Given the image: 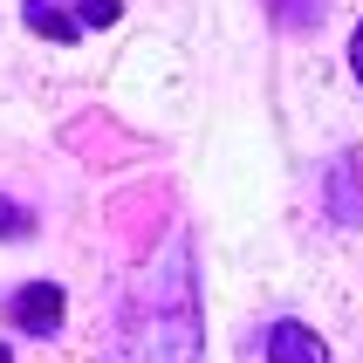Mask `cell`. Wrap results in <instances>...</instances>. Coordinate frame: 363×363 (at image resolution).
Wrapping results in <instances>:
<instances>
[{
  "label": "cell",
  "mask_w": 363,
  "mask_h": 363,
  "mask_svg": "<svg viewBox=\"0 0 363 363\" xmlns=\"http://www.w3.org/2000/svg\"><path fill=\"white\" fill-rule=\"evenodd\" d=\"M110 363H199V288L185 233H172V247L130 281L110 323Z\"/></svg>",
  "instance_id": "6da1fadb"
},
{
  "label": "cell",
  "mask_w": 363,
  "mask_h": 363,
  "mask_svg": "<svg viewBox=\"0 0 363 363\" xmlns=\"http://www.w3.org/2000/svg\"><path fill=\"white\" fill-rule=\"evenodd\" d=\"M7 315H14L28 336H62V281H28L7 302Z\"/></svg>",
  "instance_id": "7a4b0ae2"
},
{
  "label": "cell",
  "mask_w": 363,
  "mask_h": 363,
  "mask_svg": "<svg viewBox=\"0 0 363 363\" xmlns=\"http://www.w3.org/2000/svg\"><path fill=\"white\" fill-rule=\"evenodd\" d=\"M267 363H329V343H323L308 323L281 315V323L267 329Z\"/></svg>",
  "instance_id": "3957f363"
},
{
  "label": "cell",
  "mask_w": 363,
  "mask_h": 363,
  "mask_svg": "<svg viewBox=\"0 0 363 363\" xmlns=\"http://www.w3.org/2000/svg\"><path fill=\"white\" fill-rule=\"evenodd\" d=\"M21 21H28V35H35V41H55V48L82 41V21L69 14L62 0H21Z\"/></svg>",
  "instance_id": "277c9868"
},
{
  "label": "cell",
  "mask_w": 363,
  "mask_h": 363,
  "mask_svg": "<svg viewBox=\"0 0 363 363\" xmlns=\"http://www.w3.org/2000/svg\"><path fill=\"white\" fill-rule=\"evenodd\" d=\"M329 206H336V226H357L363 220V192H357V164H329Z\"/></svg>",
  "instance_id": "5b68a950"
},
{
  "label": "cell",
  "mask_w": 363,
  "mask_h": 363,
  "mask_svg": "<svg viewBox=\"0 0 363 363\" xmlns=\"http://www.w3.org/2000/svg\"><path fill=\"white\" fill-rule=\"evenodd\" d=\"M62 7H69L82 28H117L123 21V0H62Z\"/></svg>",
  "instance_id": "8992f818"
},
{
  "label": "cell",
  "mask_w": 363,
  "mask_h": 363,
  "mask_svg": "<svg viewBox=\"0 0 363 363\" xmlns=\"http://www.w3.org/2000/svg\"><path fill=\"white\" fill-rule=\"evenodd\" d=\"M28 233H35V213L21 199H0V240H28Z\"/></svg>",
  "instance_id": "52a82bcc"
},
{
  "label": "cell",
  "mask_w": 363,
  "mask_h": 363,
  "mask_svg": "<svg viewBox=\"0 0 363 363\" xmlns=\"http://www.w3.org/2000/svg\"><path fill=\"white\" fill-rule=\"evenodd\" d=\"M315 14H323V0H274V21L281 28H315Z\"/></svg>",
  "instance_id": "ba28073f"
},
{
  "label": "cell",
  "mask_w": 363,
  "mask_h": 363,
  "mask_svg": "<svg viewBox=\"0 0 363 363\" xmlns=\"http://www.w3.org/2000/svg\"><path fill=\"white\" fill-rule=\"evenodd\" d=\"M350 69H357V82H363V21H357V35H350Z\"/></svg>",
  "instance_id": "9c48e42d"
},
{
  "label": "cell",
  "mask_w": 363,
  "mask_h": 363,
  "mask_svg": "<svg viewBox=\"0 0 363 363\" xmlns=\"http://www.w3.org/2000/svg\"><path fill=\"white\" fill-rule=\"evenodd\" d=\"M0 363H14V350H7V343H0Z\"/></svg>",
  "instance_id": "30bf717a"
}]
</instances>
